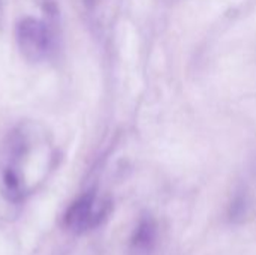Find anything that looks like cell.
Listing matches in <instances>:
<instances>
[{
  "instance_id": "cell-1",
  "label": "cell",
  "mask_w": 256,
  "mask_h": 255,
  "mask_svg": "<svg viewBox=\"0 0 256 255\" xmlns=\"http://www.w3.org/2000/svg\"><path fill=\"white\" fill-rule=\"evenodd\" d=\"M112 210L108 198L99 197L94 191H88L78 197L66 210L63 222L74 234H82L102 225Z\"/></svg>"
},
{
  "instance_id": "cell-2",
  "label": "cell",
  "mask_w": 256,
  "mask_h": 255,
  "mask_svg": "<svg viewBox=\"0 0 256 255\" xmlns=\"http://www.w3.org/2000/svg\"><path fill=\"white\" fill-rule=\"evenodd\" d=\"M15 39L24 59L33 63L50 59L54 51V35L50 26L33 17H26L16 23Z\"/></svg>"
},
{
  "instance_id": "cell-3",
  "label": "cell",
  "mask_w": 256,
  "mask_h": 255,
  "mask_svg": "<svg viewBox=\"0 0 256 255\" xmlns=\"http://www.w3.org/2000/svg\"><path fill=\"white\" fill-rule=\"evenodd\" d=\"M159 240V227L152 215L140 218L129 242L130 255H154Z\"/></svg>"
},
{
  "instance_id": "cell-4",
  "label": "cell",
  "mask_w": 256,
  "mask_h": 255,
  "mask_svg": "<svg viewBox=\"0 0 256 255\" xmlns=\"http://www.w3.org/2000/svg\"><path fill=\"white\" fill-rule=\"evenodd\" d=\"M0 186L3 195L12 201V203H20L24 198V182L22 177L18 171V168L12 164L6 165L2 173H0Z\"/></svg>"
},
{
  "instance_id": "cell-5",
  "label": "cell",
  "mask_w": 256,
  "mask_h": 255,
  "mask_svg": "<svg viewBox=\"0 0 256 255\" xmlns=\"http://www.w3.org/2000/svg\"><path fill=\"white\" fill-rule=\"evenodd\" d=\"M246 213V201L244 198H237L232 206H231V210H230V216L232 221H240Z\"/></svg>"
}]
</instances>
